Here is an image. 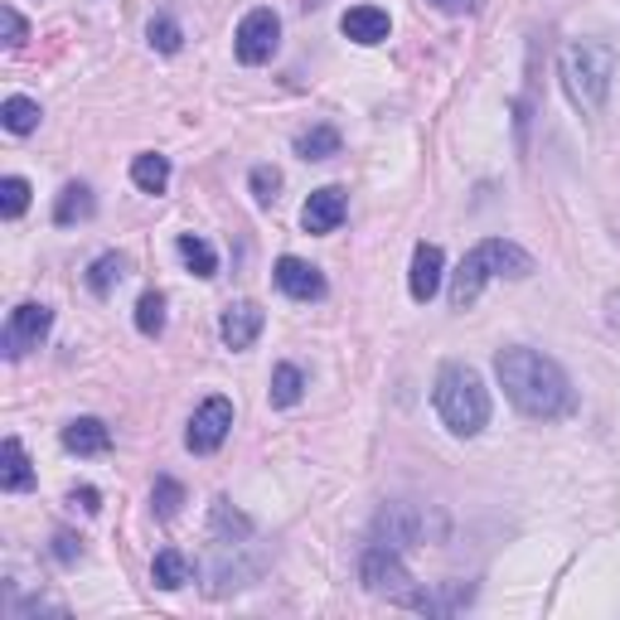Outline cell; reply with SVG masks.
<instances>
[{"label":"cell","mask_w":620,"mask_h":620,"mask_svg":"<svg viewBox=\"0 0 620 620\" xmlns=\"http://www.w3.org/2000/svg\"><path fill=\"white\" fill-rule=\"evenodd\" d=\"M494 374H500L504 398H510L524 417H538V422L568 417L572 402H577L568 374H562L548 354H538V349H524V344L500 349V354H494Z\"/></svg>","instance_id":"1"},{"label":"cell","mask_w":620,"mask_h":620,"mask_svg":"<svg viewBox=\"0 0 620 620\" xmlns=\"http://www.w3.org/2000/svg\"><path fill=\"white\" fill-rule=\"evenodd\" d=\"M558 73H562V87H568L572 107L596 117L616 83V49L606 39H572L558 59Z\"/></svg>","instance_id":"2"},{"label":"cell","mask_w":620,"mask_h":620,"mask_svg":"<svg viewBox=\"0 0 620 620\" xmlns=\"http://www.w3.org/2000/svg\"><path fill=\"white\" fill-rule=\"evenodd\" d=\"M528 272H534V257H528L518 243L484 238V243H476L466 257H460L456 277H451V311H470V306H476L484 281H494V277H528Z\"/></svg>","instance_id":"3"},{"label":"cell","mask_w":620,"mask_h":620,"mask_svg":"<svg viewBox=\"0 0 620 620\" xmlns=\"http://www.w3.org/2000/svg\"><path fill=\"white\" fill-rule=\"evenodd\" d=\"M436 412L451 436H476L490 422V388L470 364H442L436 374Z\"/></svg>","instance_id":"4"},{"label":"cell","mask_w":620,"mask_h":620,"mask_svg":"<svg viewBox=\"0 0 620 620\" xmlns=\"http://www.w3.org/2000/svg\"><path fill=\"white\" fill-rule=\"evenodd\" d=\"M359 582H364V592L388 596V601H398V606H408V596H412V572L402 568L398 548H388V543H374L364 552V562H359Z\"/></svg>","instance_id":"5"},{"label":"cell","mask_w":620,"mask_h":620,"mask_svg":"<svg viewBox=\"0 0 620 620\" xmlns=\"http://www.w3.org/2000/svg\"><path fill=\"white\" fill-rule=\"evenodd\" d=\"M49 325H54V311L39 306V301L15 306V311H10V320H5V330H0V354H5V359H25L30 349L44 344Z\"/></svg>","instance_id":"6"},{"label":"cell","mask_w":620,"mask_h":620,"mask_svg":"<svg viewBox=\"0 0 620 620\" xmlns=\"http://www.w3.org/2000/svg\"><path fill=\"white\" fill-rule=\"evenodd\" d=\"M277 44H281V20H277V10H267V5L247 10L243 25H238V35H233V49H238V59L247 63V69H257V63H267V59L277 54Z\"/></svg>","instance_id":"7"},{"label":"cell","mask_w":620,"mask_h":620,"mask_svg":"<svg viewBox=\"0 0 620 620\" xmlns=\"http://www.w3.org/2000/svg\"><path fill=\"white\" fill-rule=\"evenodd\" d=\"M233 432V402L229 398H204L189 417V432H185V446L195 456H213Z\"/></svg>","instance_id":"8"},{"label":"cell","mask_w":620,"mask_h":620,"mask_svg":"<svg viewBox=\"0 0 620 620\" xmlns=\"http://www.w3.org/2000/svg\"><path fill=\"white\" fill-rule=\"evenodd\" d=\"M426 538V518L422 510H412V504H388V510L378 514V543L388 548H412Z\"/></svg>","instance_id":"9"},{"label":"cell","mask_w":620,"mask_h":620,"mask_svg":"<svg viewBox=\"0 0 620 620\" xmlns=\"http://www.w3.org/2000/svg\"><path fill=\"white\" fill-rule=\"evenodd\" d=\"M344 213H349L344 189L325 185V189H315V195L306 199V209H301V229L306 233H335L344 223Z\"/></svg>","instance_id":"10"},{"label":"cell","mask_w":620,"mask_h":620,"mask_svg":"<svg viewBox=\"0 0 620 620\" xmlns=\"http://www.w3.org/2000/svg\"><path fill=\"white\" fill-rule=\"evenodd\" d=\"M219 335L229 349H253L257 335H262V306L257 301H233L219 320Z\"/></svg>","instance_id":"11"},{"label":"cell","mask_w":620,"mask_h":620,"mask_svg":"<svg viewBox=\"0 0 620 620\" xmlns=\"http://www.w3.org/2000/svg\"><path fill=\"white\" fill-rule=\"evenodd\" d=\"M442 267H446V257H442V247L436 243H417V253H412V272H408V286H412V301H432L436 291H442Z\"/></svg>","instance_id":"12"},{"label":"cell","mask_w":620,"mask_h":620,"mask_svg":"<svg viewBox=\"0 0 620 620\" xmlns=\"http://www.w3.org/2000/svg\"><path fill=\"white\" fill-rule=\"evenodd\" d=\"M277 286L286 291L291 301H320V296H325L320 267L301 262V257H281V262H277Z\"/></svg>","instance_id":"13"},{"label":"cell","mask_w":620,"mask_h":620,"mask_svg":"<svg viewBox=\"0 0 620 620\" xmlns=\"http://www.w3.org/2000/svg\"><path fill=\"white\" fill-rule=\"evenodd\" d=\"M0 490H10V494L35 490V466H30L20 436H5V442H0Z\"/></svg>","instance_id":"14"},{"label":"cell","mask_w":620,"mask_h":620,"mask_svg":"<svg viewBox=\"0 0 620 620\" xmlns=\"http://www.w3.org/2000/svg\"><path fill=\"white\" fill-rule=\"evenodd\" d=\"M340 30H344V39H354V44H383L393 20H388V10H378V5H354V10H344Z\"/></svg>","instance_id":"15"},{"label":"cell","mask_w":620,"mask_h":620,"mask_svg":"<svg viewBox=\"0 0 620 620\" xmlns=\"http://www.w3.org/2000/svg\"><path fill=\"white\" fill-rule=\"evenodd\" d=\"M63 446H69L73 456H103V451H112V432L97 417H73V422L63 426Z\"/></svg>","instance_id":"16"},{"label":"cell","mask_w":620,"mask_h":620,"mask_svg":"<svg viewBox=\"0 0 620 620\" xmlns=\"http://www.w3.org/2000/svg\"><path fill=\"white\" fill-rule=\"evenodd\" d=\"M189 577H195V568H189V558L185 552H175V548H161L155 552V562H151V582L161 586V592H179Z\"/></svg>","instance_id":"17"},{"label":"cell","mask_w":620,"mask_h":620,"mask_svg":"<svg viewBox=\"0 0 620 620\" xmlns=\"http://www.w3.org/2000/svg\"><path fill=\"white\" fill-rule=\"evenodd\" d=\"M131 185L141 189V195H165V185H171V161L155 151H145L131 161Z\"/></svg>","instance_id":"18"},{"label":"cell","mask_w":620,"mask_h":620,"mask_svg":"<svg viewBox=\"0 0 620 620\" xmlns=\"http://www.w3.org/2000/svg\"><path fill=\"white\" fill-rule=\"evenodd\" d=\"M93 209H97L93 189H87V185H63L59 204H54V223H59V229H69V223L93 219Z\"/></svg>","instance_id":"19"},{"label":"cell","mask_w":620,"mask_h":620,"mask_svg":"<svg viewBox=\"0 0 620 620\" xmlns=\"http://www.w3.org/2000/svg\"><path fill=\"white\" fill-rule=\"evenodd\" d=\"M39 103L35 97H5V103H0V127L5 131H15V137H30V131L39 127Z\"/></svg>","instance_id":"20"},{"label":"cell","mask_w":620,"mask_h":620,"mask_svg":"<svg viewBox=\"0 0 620 620\" xmlns=\"http://www.w3.org/2000/svg\"><path fill=\"white\" fill-rule=\"evenodd\" d=\"M306 398V374L296 364H277L272 369V408H296Z\"/></svg>","instance_id":"21"},{"label":"cell","mask_w":620,"mask_h":620,"mask_svg":"<svg viewBox=\"0 0 620 620\" xmlns=\"http://www.w3.org/2000/svg\"><path fill=\"white\" fill-rule=\"evenodd\" d=\"M296 155L301 161H330V155H340V131L335 127H311L296 137Z\"/></svg>","instance_id":"22"},{"label":"cell","mask_w":620,"mask_h":620,"mask_svg":"<svg viewBox=\"0 0 620 620\" xmlns=\"http://www.w3.org/2000/svg\"><path fill=\"white\" fill-rule=\"evenodd\" d=\"M179 257H185V267L195 277H213L219 272V257H213V247L204 243V238H195V233H179Z\"/></svg>","instance_id":"23"},{"label":"cell","mask_w":620,"mask_h":620,"mask_svg":"<svg viewBox=\"0 0 620 620\" xmlns=\"http://www.w3.org/2000/svg\"><path fill=\"white\" fill-rule=\"evenodd\" d=\"M121 277H127V257H121V253H103L93 267H87V286H93L97 296H107Z\"/></svg>","instance_id":"24"},{"label":"cell","mask_w":620,"mask_h":620,"mask_svg":"<svg viewBox=\"0 0 620 620\" xmlns=\"http://www.w3.org/2000/svg\"><path fill=\"white\" fill-rule=\"evenodd\" d=\"M137 330L145 335V340H155V335L165 330V296L161 291H145V296L137 301Z\"/></svg>","instance_id":"25"},{"label":"cell","mask_w":620,"mask_h":620,"mask_svg":"<svg viewBox=\"0 0 620 620\" xmlns=\"http://www.w3.org/2000/svg\"><path fill=\"white\" fill-rule=\"evenodd\" d=\"M25 209H30V185L20 175H5L0 179V213H5V219H20Z\"/></svg>","instance_id":"26"},{"label":"cell","mask_w":620,"mask_h":620,"mask_svg":"<svg viewBox=\"0 0 620 620\" xmlns=\"http://www.w3.org/2000/svg\"><path fill=\"white\" fill-rule=\"evenodd\" d=\"M151 504H155V514H161V518L179 514V504H185V484L171 480V476H161V480H155V490H151Z\"/></svg>","instance_id":"27"},{"label":"cell","mask_w":620,"mask_h":620,"mask_svg":"<svg viewBox=\"0 0 620 620\" xmlns=\"http://www.w3.org/2000/svg\"><path fill=\"white\" fill-rule=\"evenodd\" d=\"M247 185H253L257 204H277V189H281V171H272V165H257V171L247 175Z\"/></svg>","instance_id":"28"},{"label":"cell","mask_w":620,"mask_h":620,"mask_svg":"<svg viewBox=\"0 0 620 620\" xmlns=\"http://www.w3.org/2000/svg\"><path fill=\"white\" fill-rule=\"evenodd\" d=\"M151 44H155V49H161V54H179V44H185V35H179V25H175V20H151Z\"/></svg>","instance_id":"29"},{"label":"cell","mask_w":620,"mask_h":620,"mask_svg":"<svg viewBox=\"0 0 620 620\" xmlns=\"http://www.w3.org/2000/svg\"><path fill=\"white\" fill-rule=\"evenodd\" d=\"M0 25H5V44H10V49H20V44L30 39V25L20 20V10H15V5L0 10Z\"/></svg>","instance_id":"30"},{"label":"cell","mask_w":620,"mask_h":620,"mask_svg":"<svg viewBox=\"0 0 620 620\" xmlns=\"http://www.w3.org/2000/svg\"><path fill=\"white\" fill-rule=\"evenodd\" d=\"M54 558H59V562H78V558H83V543H78L73 534H54Z\"/></svg>","instance_id":"31"},{"label":"cell","mask_w":620,"mask_h":620,"mask_svg":"<svg viewBox=\"0 0 620 620\" xmlns=\"http://www.w3.org/2000/svg\"><path fill=\"white\" fill-rule=\"evenodd\" d=\"M73 504H83L87 514H97V510H103V494H97L93 484H83V490H73Z\"/></svg>","instance_id":"32"},{"label":"cell","mask_w":620,"mask_h":620,"mask_svg":"<svg viewBox=\"0 0 620 620\" xmlns=\"http://www.w3.org/2000/svg\"><path fill=\"white\" fill-rule=\"evenodd\" d=\"M432 5L446 15H470V10H480V0H432Z\"/></svg>","instance_id":"33"},{"label":"cell","mask_w":620,"mask_h":620,"mask_svg":"<svg viewBox=\"0 0 620 620\" xmlns=\"http://www.w3.org/2000/svg\"><path fill=\"white\" fill-rule=\"evenodd\" d=\"M606 320H611V330H620V291L606 296Z\"/></svg>","instance_id":"34"}]
</instances>
